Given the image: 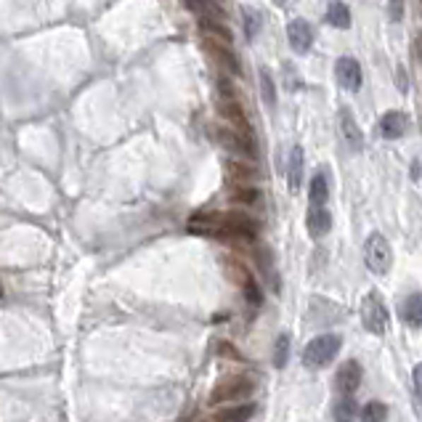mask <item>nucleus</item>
I'll return each mask as SVG.
<instances>
[{
  "label": "nucleus",
  "mask_w": 422,
  "mask_h": 422,
  "mask_svg": "<svg viewBox=\"0 0 422 422\" xmlns=\"http://www.w3.org/2000/svg\"><path fill=\"white\" fill-rule=\"evenodd\" d=\"M202 45H205L207 56H210L221 69H226L228 75H239V72H242L239 59L234 56V51H231V43H223V40H218V37H207L205 35Z\"/></svg>",
  "instance_id": "39448f33"
},
{
  "label": "nucleus",
  "mask_w": 422,
  "mask_h": 422,
  "mask_svg": "<svg viewBox=\"0 0 422 422\" xmlns=\"http://www.w3.org/2000/svg\"><path fill=\"white\" fill-rule=\"evenodd\" d=\"M216 139L221 146H226L228 152L245 154V157H255V143H252V133H239L237 128H218Z\"/></svg>",
  "instance_id": "0eeeda50"
},
{
  "label": "nucleus",
  "mask_w": 422,
  "mask_h": 422,
  "mask_svg": "<svg viewBox=\"0 0 422 422\" xmlns=\"http://www.w3.org/2000/svg\"><path fill=\"white\" fill-rule=\"evenodd\" d=\"M417 45H420V56H422V35H420V43H417Z\"/></svg>",
  "instance_id": "2f4dec72"
},
{
  "label": "nucleus",
  "mask_w": 422,
  "mask_h": 422,
  "mask_svg": "<svg viewBox=\"0 0 422 422\" xmlns=\"http://www.w3.org/2000/svg\"><path fill=\"white\" fill-rule=\"evenodd\" d=\"M305 226L311 231V237L322 239L329 234V228H332V216H329V210L324 205H311L308 207V218H305Z\"/></svg>",
  "instance_id": "f8f14e48"
},
{
  "label": "nucleus",
  "mask_w": 422,
  "mask_h": 422,
  "mask_svg": "<svg viewBox=\"0 0 422 422\" xmlns=\"http://www.w3.org/2000/svg\"><path fill=\"white\" fill-rule=\"evenodd\" d=\"M406 128H409V119H406L404 112H388V115H382V119H380V130H382V136L388 141L401 139L406 133Z\"/></svg>",
  "instance_id": "ddd939ff"
},
{
  "label": "nucleus",
  "mask_w": 422,
  "mask_h": 422,
  "mask_svg": "<svg viewBox=\"0 0 422 422\" xmlns=\"http://www.w3.org/2000/svg\"><path fill=\"white\" fill-rule=\"evenodd\" d=\"M337 125H340V133H343V139H346L348 149H351V152H361V149H364V133H361L356 117H353L348 109H340Z\"/></svg>",
  "instance_id": "9b49d317"
},
{
  "label": "nucleus",
  "mask_w": 422,
  "mask_h": 422,
  "mask_svg": "<svg viewBox=\"0 0 422 422\" xmlns=\"http://www.w3.org/2000/svg\"><path fill=\"white\" fill-rule=\"evenodd\" d=\"M361 420H367V422L388 420V409H385V404H380V401H369L367 406H364V411H361Z\"/></svg>",
  "instance_id": "bb28decb"
},
{
  "label": "nucleus",
  "mask_w": 422,
  "mask_h": 422,
  "mask_svg": "<svg viewBox=\"0 0 422 422\" xmlns=\"http://www.w3.org/2000/svg\"><path fill=\"white\" fill-rule=\"evenodd\" d=\"M218 109H221V117L226 119L231 128H237L239 133H252V128H250L247 115H245V109H242V104L237 101V93H221Z\"/></svg>",
  "instance_id": "423d86ee"
},
{
  "label": "nucleus",
  "mask_w": 422,
  "mask_h": 422,
  "mask_svg": "<svg viewBox=\"0 0 422 422\" xmlns=\"http://www.w3.org/2000/svg\"><path fill=\"white\" fill-rule=\"evenodd\" d=\"M255 390L252 380L245 377V375H231V377L221 380L213 393H210V404L218 406V404H228V401H242L247 399L250 393Z\"/></svg>",
  "instance_id": "7ed1b4c3"
},
{
  "label": "nucleus",
  "mask_w": 422,
  "mask_h": 422,
  "mask_svg": "<svg viewBox=\"0 0 422 422\" xmlns=\"http://www.w3.org/2000/svg\"><path fill=\"white\" fill-rule=\"evenodd\" d=\"M343 348V337L335 332H324V335L314 337L303 351V367L308 369H322L327 364H332V358L340 353Z\"/></svg>",
  "instance_id": "f257e3e1"
},
{
  "label": "nucleus",
  "mask_w": 422,
  "mask_h": 422,
  "mask_svg": "<svg viewBox=\"0 0 422 422\" xmlns=\"http://www.w3.org/2000/svg\"><path fill=\"white\" fill-rule=\"evenodd\" d=\"M388 13L393 22H401V16H404V0H388Z\"/></svg>",
  "instance_id": "c85d7f7f"
},
{
  "label": "nucleus",
  "mask_w": 422,
  "mask_h": 422,
  "mask_svg": "<svg viewBox=\"0 0 422 422\" xmlns=\"http://www.w3.org/2000/svg\"><path fill=\"white\" fill-rule=\"evenodd\" d=\"M231 199H234V202H242V205H252V202H258V189L250 184H237Z\"/></svg>",
  "instance_id": "393cba45"
},
{
  "label": "nucleus",
  "mask_w": 422,
  "mask_h": 422,
  "mask_svg": "<svg viewBox=\"0 0 422 422\" xmlns=\"http://www.w3.org/2000/svg\"><path fill=\"white\" fill-rule=\"evenodd\" d=\"M181 3L199 19H223V8L218 0H181Z\"/></svg>",
  "instance_id": "2eb2a0df"
},
{
  "label": "nucleus",
  "mask_w": 422,
  "mask_h": 422,
  "mask_svg": "<svg viewBox=\"0 0 422 422\" xmlns=\"http://www.w3.org/2000/svg\"><path fill=\"white\" fill-rule=\"evenodd\" d=\"M226 170H228V178L234 181V184H250L252 178H255V168H250V165H242V163H226Z\"/></svg>",
  "instance_id": "aec40b11"
},
{
  "label": "nucleus",
  "mask_w": 422,
  "mask_h": 422,
  "mask_svg": "<svg viewBox=\"0 0 422 422\" xmlns=\"http://www.w3.org/2000/svg\"><path fill=\"white\" fill-rule=\"evenodd\" d=\"M361 322H364V329L372 332V335H382V332L388 329L390 314L377 293L367 295V300L361 305Z\"/></svg>",
  "instance_id": "20e7f679"
},
{
  "label": "nucleus",
  "mask_w": 422,
  "mask_h": 422,
  "mask_svg": "<svg viewBox=\"0 0 422 422\" xmlns=\"http://www.w3.org/2000/svg\"><path fill=\"white\" fill-rule=\"evenodd\" d=\"M287 358H290V335L284 332V335L276 337V348H274V367L281 369L287 364Z\"/></svg>",
  "instance_id": "b1692460"
},
{
  "label": "nucleus",
  "mask_w": 422,
  "mask_h": 422,
  "mask_svg": "<svg viewBox=\"0 0 422 422\" xmlns=\"http://www.w3.org/2000/svg\"><path fill=\"white\" fill-rule=\"evenodd\" d=\"M361 364L358 361H346L343 367L337 369V377H335V385H337V393L340 396H356L358 385H361Z\"/></svg>",
  "instance_id": "1a4fd4ad"
},
{
  "label": "nucleus",
  "mask_w": 422,
  "mask_h": 422,
  "mask_svg": "<svg viewBox=\"0 0 422 422\" xmlns=\"http://www.w3.org/2000/svg\"><path fill=\"white\" fill-rule=\"evenodd\" d=\"M308 199H311V205H327V199H329V184H327L324 173H316L314 178H311Z\"/></svg>",
  "instance_id": "6ab92c4d"
},
{
  "label": "nucleus",
  "mask_w": 422,
  "mask_h": 422,
  "mask_svg": "<svg viewBox=\"0 0 422 422\" xmlns=\"http://www.w3.org/2000/svg\"><path fill=\"white\" fill-rule=\"evenodd\" d=\"M242 290H245V298L250 300V305H255L258 308L260 303H263V293H260V287H258V281L252 279V276H245L242 279Z\"/></svg>",
  "instance_id": "a878e982"
},
{
  "label": "nucleus",
  "mask_w": 422,
  "mask_h": 422,
  "mask_svg": "<svg viewBox=\"0 0 422 422\" xmlns=\"http://www.w3.org/2000/svg\"><path fill=\"white\" fill-rule=\"evenodd\" d=\"M284 3H287V0H276V6H284Z\"/></svg>",
  "instance_id": "7c9ffc66"
},
{
  "label": "nucleus",
  "mask_w": 422,
  "mask_h": 422,
  "mask_svg": "<svg viewBox=\"0 0 422 422\" xmlns=\"http://www.w3.org/2000/svg\"><path fill=\"white\" fill-rule=\"evenodd\" d=\"M221 223H223V218L194 216L186 223V228H189L192 234H199V237H221Z\"/></svg>",
  "instance_id": "4468645a"
},
{
  "label": "nucleus",
  "mask_w": 422,
  "mask_h": 422,
  "mask_svg": "<svg viewBox=\"0 0 422 422\" xmlns=\"http://www.w3.org/2000/svg\"><path fill=\"white\" fill-rule=\"evenodd\" d=\"M287 181H290V192H298L300 184H303V149L300 146H293V152H290Z\"/></svg>",
  "instance_id": "dca6fc26"
},
{
  "label": "nucleus",
  "mask_w": 422,
  "mask_h": 422,
  "mask_svg": "<svg viewBox=\"0 0 422 422\" xmlns=\"http://www.w3.org/2000/svg\"><path fill=\"white\" fill-rule=\"evenodd\" d=\"M404 322L411 329H420L422 327V295H409L406 303H404Z\"/></svg>",
  "instance_id": "a211bd4d"
},
{
  "label": "nucleus",
  "mask_w": 422,
  "mask_h": 422,
  "mask_svg": "<svg viewBox=\"0 0 422 422\" xmlns=\"http://www.w3.org/2000/svg\"><path fill=\"white\" fill-rule=\"evenodd\" d=\"M258 80H260V93H263V101H266L269 107H276V88H274V80H271L269 69H260Z\"/></svg>",
  "instance_id": "5701e85b"
},
{
  "label": "nucleus",
  "mask_w": 422,
  "mask_h": 422,
  "mask_svg": "<svg viewBox=\"0 0 422 422\" xmlns=\"http://www.w3.org/2000/svg\"><path fill=\"white\" fill-rule=\"evenodd\" d=\"M0 295H3V287H0Z\"/></svg>",
  "instance_id": "473e14b6"
},
{
  "label": "nucleus",
  "mask_w": 422,
  "mask_h": 422,
  "mask_svg": "<svg viewBox=\"0 0 422 422\" xmlns=\"http://www.w3.org/2000/svg\"><path fill=\"white\" fill-rule=\"evenodd\" d=\"M364 263L375 276H385L393 266V252H390L388 239L382 234H369V239L364 242Z\"/></svg>",
  "instance_id": "f03ea898"
},
{
  "label": "nucleus",
  "mask_w": 422,
  "mask_h": 422,
  "mask_svg": "<svg viewBox=\"0 0 422 422\" xmlns=\"http://www.w3.org/2000/svg\"><path fill=\"white\" fill-rule=\"evenodd\" d=\"M327 24H332L335 30H348L351 27V11L343 0H332L327 8Z\"/></svg>",
  "instance_id": "f3484780"
},
{
  "label": "nucleus",
  "mask_w": 422,
  "mask_h": 422,
  "mask_svg": "<svg viewBox=\"0 0 422 422\" xmlns=\"http://www.w3.org/2000/svg\"><path fill=\"white\" fill-rule=\"evenodd\" d=\"M255 414V404H242V406H231V409H221L216 420H250Z\"/></svg>",
  "instance_id": "412c9836"
},
{
  "label": "nucleus",
  "mask_w": 422,
  "mask_h": 422,
  "mask_svg": "<svg viewBox=\"0 0 422 422\" xmlns=\"http://www.w3.org/2000/svg\"><path fill=\"white\" fill-rule=\"evenodd\" d=\"M258 27H260V16L252 11V8H245V33H247V40L255 37Z\"/></svg>",
  "instance_id": "cd10ccee"
},
{
  "label": "nucleus",
  "mask_w": 422,
  "mask_h": 422,
  "mask_svg": "<svg viewBox=\"0 0 422 422\" xmlns=\"http://www.w3.org/2000/svg\"><path fill=\"white\" fill-rule=\"evenodd\" d=\"M414 396H417V404L422 406V364L414 367Z\"/></svg>",
  "instance_id": "c756f323"
},
{
  "label": "nucleus",
  "mask_w": 422,
  "mask_h": 422,
  "mask_svg": "<svg viewBox=\"0 0 422 422\" xmlns=\"http://www.w3.org/2000/svg\"><path fill=\"white\" fill-rule=\"evenodd\" d=\"M335 77H337V83H340L343 90H353V93H356L358 88H361V83H364L361 66H358V61L353 59V56H343V59H337Z\"/></svg>",
  "instance_id": "6e6552de"
},
{
  "label": "nucleus",
  "mask_w": 422,
  "mask_h": 422,
  "mask_svg": "<svg viewBox=\"0 0 422 422\" xmlns=\"http://www.w3.org/2000/svg\"><path fill=\"white\" fill-rule=\"evenodd\" d=\"M332 417L335 420H353L356 417V401H353V396H340V401H337L335 409H332Z\"/></svg>",
  "instance_id": "4be33fe9"
},
{
  "label": "nucleus",
  "mask_w": 422,
  "mask_h": 422,
  "mask_svg": "<svg viewBox=\"0 0 422 422\" xmlns=\"http://www.w3.org/2000/svg\"><path fill=\"white\" fill-rule=\"evenodd\" d=\"M287 37H290V45H293L295 54H308L311 45H314V30L305 19H293L287 24Z\"/></svg>",
  "instance_id": "9d476101"
}]
</instances>
